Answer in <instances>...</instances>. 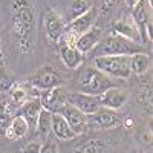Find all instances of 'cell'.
<instances>
[{"instance_id":"obj_1","label":"cell","mask_w":153,"mask_h":153,"mask_svg":"<svg viewBox=\"0 0 153 153\" xmlns=\"http://www.w3.org/2000/svg\"><path fill=\"white\" fill-rule=\"evenodd\" d=\"M11 32L19 54H32L37 46L35 0H12Z\"/></svg>"},{"instance_id":"obj_2","label":"cell","mask_w":153,"mask_h":153,"mask_svg":"<svg viewBox=\"0 0 153 153\" xmlns=\"http://www.w3.org/2000/svg\"><path fill=\"white\" fill-rule=\"evenodd\" d=\"M76 71H78V74H76V87L80 89L78 92H84L89 95L98 97L110 87H118L121 83V80L112 78L94 66L83 65Z\"/></svg>"},{"instance_id":"obj_3","label":"cell","mask_w":153,"mask_h":153,"mask_svg":"<svg viewBox=\"0 0 153 153\" xmlns=\"http://www.w3.org/2000/svg\"><path fill=\"white\" fill-rule=\"evenodd\" d=\"M138 52H144L143 45L133 43L124 37H120L117 34L110 32L106 38H101L89 55H92L95 58L101 55H133Z\"/></svg>"},{"instance_id":"obj_4","label":"cell","mask_w":153,"mask_h":153,"mask_svg":"<svg viewBox=\"0 0 153 153\" xmlns=\"http://www.w3.org/2000/svg\"><path fill=\"white\" fill-rule=\"evenodd\" d=\"M94 68L117 80H127L130 74V55H101L94 58Z\"/></svg>"},{"instance_id":"obj_5","label":"cell","mask_w":153,"mask_h":153,"mask_svg":"<svg viewBox=\"0 0 153 153\" xmlns=\"http://www.w3.org/2000/svg\"><path fill=\"white\" fill-rule=\"evenodd\" d=\"M130 16L139 29L141 43L150 45V40H152V3H149V0H139L132 8Z\"/></svg>"},{"instance_id":"obj_6","label":"cell","mask_w":153,"mask_h":153,"mask_svg":"<svg viewBox=\"0 0 153 153\" xmlns=\"http://www.w3.org/2000/svg\"><path fill=\"white\" fill-rule=\"evenodd\" d=\"M97 17H98V11H97V8L92 6L87 12L78 16L76 19H72L71 23L66 25V32H65V35H63L61 40H65V42L74 45L75 40H76V37L81 35L86 31H89V29L94 26Z\"/></svg>"},{"instance_id":"obj_7","label":"cell","mask_w":153,"mask_h":153,"mask_svg":"<svg viewBox=\"0 0 153 153\" xmlns=\"http://www.w3.org/2000/svg\"><path fill=\"white\" fill-rule=\"evenodd\" d=\"M87 126L89 129H98V130L115 129V127L123 126V117L117 110L100 107L97 112L87 115Z\"/></svg>"},{"instance_id":"obj_8","label":"cell","mask_w":153,"mask_h":153,"mask_svg":"<svg viewBox=\"0 0 153 153\" xmlns=\"http://www.w3.org/2000/svg\"><path fill=\"white\" fill-rule=\"evenodd\" d=\"M32 89L42 92L46 89H52V87H58L61 86L63 80L58 71H55L52 66H43L38 69L32 76H29V80L26 81Z\"/></svg>"},{"instance_id":"obj_9","label":"cell","mask_w":153,"mask_h":153,"mask_svg":"<svg viewBox=\"0 0 153 153\" xmlns=\"http://www.w3.org/2000/svg\"><path fill=\"white\" fill-rule=\"evenodd\" d=\"M43 23H45V34L49 42L60 43L63 35L66 32V23L61 16L54 8H45L43 11Z\"/></svg>"},{"instance_id":"obj_10","label":"cell","mask_w":153,"mask_h":153,"mask_svg":"<svg viewBox=\"0 0 153 153\" xmlns=\"http://www.w3.org/2000/svg\"><path fill=\"white\" fill-rule=\"evenodd\" d=\"M63 118L66 120V123L69 124L71 127V130L76 135V136H80V135H84L89 129V126H87V115H84L83 112H80L78 109H75L74 106L65 103V106H63L58 112Z\"/></svg>"},{"instance_id":"obj_11","label":"cell","mask_w":153,"mask_h":153,"mask_svg":"<svg viewBox=\"0 0 153 153\" xmlns=\"http://www.w3.org/2000/svg\"><path fill=\"white\" fill-rule=\"evenodd\" d=\"M113 34H117L120 37H124L127 40H130L133 43L141 45V35H139V29L136 26V23L133 22L130 14H123L120 19H117L112 25V31Z\"/></svg>"},{"instance_id":"obj_12","label":"cell","mask_w":153,"mask_h":153,"mask_svg":"<svg viewBox=\"0 0 153 153\" xmlns=\"http://www.w3.org/2000/svg\"><path fill=\"white\" fill-rule=\"evenodd\" d=\"M66 103L74 106L75 109H78L84 115H91V113L97 112L101 107L100 101H98V97L89 95V94H84V92H71V94H66Z\"/></svg>"},{"instance_id":"obj_13","label":"cell","mask_w":153,"mask_h":153,"mask_svg":"<svg viewBox=\"0 0 153 153\" xmlns=\"http://www.w3.org/2000/svg\"><path fill=\"white\" fill-rule=\"evenodd\" d=\"M58 55L63 61V65L72 71H76L86 63V55L81 54L74 45H71L65 40H61L58 43Z\"/></svg>"},{"instance_id":"obj_14","label":"cell","mask_w":153,"mask_h":153,"mask_svg":"<svg viewBox=\"0 0 153 153\" xmlns=\"http://www.w3.org/2000/svg\"><path fill=\"white\" fill-rule=\"evenodd\" d=\"M129 98V92L124 87H110L107 91H104L103 94L98 95V101L101 107H107L112 110H118L121 107H124V104L127 103Z\"/></svg>"},{"instance_id":"obj_15","label":"cell","mask_w":153,"mask_h":153,"mask_svg":"<svg viewBox=\"0 0 153 153\" xmlns=\"http://www.w3.org/2000/svg\"><path fill=\"white\" fill-rule=\"evenodd\" d=\"M38 98H40V101H42L43 109L52 112V113H58L60 109L66 103V92L61 89V86H58V87L42 91L40 95H38Z\"/></svg>"},{"instance_id":"obj_16","label":"cell","mask_w":153,"mask_h":153,"mask_svg":"<svg viewBox=\"0 0 153 153\" xmlns=\"http://www.w3.org/2000/svg\"><path fill=\"white\" fill-rule=\"evenodd\" d=\"M100 40H101V28L92 26L89 31H86V32H83L81 35L76 37L74 46L78 49L81 54L87 55V54L92 52V49L98 45Z\"/></svg>"},{"instance_id":"obj_17","label":"cell","mask_w":153,"mask_h":153,"mask_svg":"<svg viewBox=\"0 0 153 153\" xmlns=\"http://www.w3.org/2000/svg\"><path fill=\"white\" fill-rule=\"evenodd\" d=\"M51 133L55 136L58 141H72L76 135L71 130L69 124L60 113H52V121H51Z\"/></svg>"},{"instance_id":"obj_18","label":"cell","mask_w":153,"mask_h":153,"mask_svg":"<svg viewBox=\"0 0 153 153\" xmlns=\"http://www.w3.org/2000/svg\"><path fill=\"white\" fill-rule=\"evenodd\" d=\"M29 129H31V127H29L28 121L25 120L22 115L16 113L14 117L11 118V121H9V126H8V129L5 132V136L8 139H12V141H16V139H22V138H25L28 135Z\"/></svg>"},{"instance_id":"obj_19","label":"cell","mask_w":153,"mask_h":153,"mask_svg":"<svg viewBox=\"0 0 153 153\" xmlns=\"http://www.w3.org/2000/svg\"><path fill=\"white\" fill-rule=\"evenodd\" d=\"M42 109H43V106H42L40 98H38V97H32L17 110V113L22 115V117L28 121L29 127H35L37 118H38V115H40Z\"/></svg>"},{"instance_id":"obj_20","label":"cell","mask_w":153,"mask_h":153,"mask_svg":"<svg viewBox=\"0 0 153 153\" xmlns=\"http://www.w3.org/2000/svg\"><path fill=\"white\" fill-rule=\"evenodd\" d=\"M28 91H29V89H26V83L14 81V84H12L11 89L6 92L8 94V98H9V103L12 104V107H14L16 110H19L31 98Z\"/></svg>"},{"instance_id":"obj_21","label":"cell","mask_w":153,"mask_h":153,"mask_svg":"<svg viewBox=\"0 0 153 153\" xmlns=\"http://www.w3.org/2000/svg\"><path fill=\"white\" fill-rule=\"evenodd\" d=\"M17 113V110L9 103L6 92H0V136H5V132L9 126L11 118Z\"/></svg>"},{"instance_id":"obj_22","label":"cell","mask_w":153,"mask_h":153,"mask_svg":"<svg viewBox=\"0 0 153 153\" xmlns=\"http://www.w3.org/2000/svg\"><path fill=\"white\" fill-rule=\"evenodd\" d=\"M150 66H152V58L149 54L138 52V54L130 55V74L132 75L141 76L149 72Z\"/></svg>"},{"instance_id":"obj_23","label":"cell","mask_w":153,"mask_h":153,"mask_svg":"<svg viewBox=\"0 0 153 153\" xmlns=\"http://www.w3.org/2000/svg\"><path fill=\"white\" fill-rule=\"evenodd\" d=\"M72 153H106V147L98 139L86 138L74 147Z\"/></svg>"},{"instance_id":"obj_24","label":"cell","mask_w":153,"mask_h":153,"mask_svg":"<svg viewBox=\"0 0 153 153\" xmlns=\"http://www.w3.org/2000/svg\"><path fill=\"white\" fill-rule=\"evenodd\" d=\"M51 121H52V112H49L46 109H42L40 115L37 118V123H35V130H37V135L46 139L49 138L51 135Z\"/></svg>"},{"instance_id":"obj_25","label":"cell","mask_w":153,"mask_h":153,"mask_svg":"<svg viewBox=\"0 0 153 153\" xmlns=\"http://www.w3.org/2000/svg\"><path fill=\"white\" fill-rule=\"evenodd\" d=\"M136 100H138V104L150 115L152 113V84H150V81L139 86Z\"/></svg>"},{"instance_id":"obj_26","label":"cell","mask_w":153,"mask_h":153,"mask_svg":"<svg viewBox=\"0 0 153 153\" xmlns=\"http://www.w3.org/2000/svg\"><path fill=\"white\" fill-rule=\"evenodd\" d=\"M91 8H92V3L89 2V0H72V2H71V8H69L71 20L76 19L78 16L84 14V12H87Z\"/></svg>"},{"instance_id":"obj_27","label":"cell","mask_w":153,"mask_h":153,"mask_svg":"<svg viewBox=\"0 0 153 153\" xmlns=\"http://www.w3.org/2000/svg\"><path fill=\"white\" fill-rule=\"evenodd\" d=\"M118 5H120V0H100V6L97 8V11L100 16L107 17L117 9Z\"/></svg>"},{"instance_id":"obj_28","label":"cell","mask_w":153,"mask_h":153,"mask_svg":"<svg viewBox=\"0 0 153 153\" xmlns=\"http://www.w3.org/2000/svg\"><path fill=\"white\" fill-rule=\"evenodd\" d=\"M40 153H58L57 141H55V139H52V138H46L45 141L42 143Z\"/></svg>"},{"instance_id":"obj_29","label":"cell","mask_w":153,"mask_h":153,"mask_svg":"<svg viewBox=\"0 0 153 153\" xmlns=\"http://www.w3.org/2000/svg\"><path fill=\"white\" fill-rule=\"evenodd\" d=\"M12 84H14V80L8 76L5 69H0V92H8Z\"/></svg>"},{"instance_id":"obj_30","label":"cell","mask_w":153,"mask_h":153,"mask_svg":"<svg viewBox=\"0 0 153 153\" xmlns=\"http://www.w3.org/2000/svg\"><path fill=\"white\" fill-rule=\"evenodd\" d=\"M40 149H42L40 139H32L28 144H25V147L22 149V153H40Z\"/></svg>"},{"instance_id":"obj_31","label":"cell","mask_w":153,"mask_h":153,"mask_svg":"<svg viewBox=\"0 0 153 153\" xmlns=\"http://www.w3.org/2000/svg\"><path fill=\"white\" fill-rule=\"evenodd\" d=\"M124 2H126V5H127V6H129V8L132 9V8H133V6H135L138 2H139V0H124Z\"/></svg>"},{"instance_id":"obj_32","label":"cell","mask_w":153,"mask_h":153,"mask_svg":"<svg viewBox=\"0 0 153 153\" xmlns=\"http://www.w3.org/2000/svg\"><path fill=\"white\" fill-rule=\"evenodd\" d=\"M0 69H5V61H3V54H2V49H0Z\"/></svg>"},{"instance_id":"obj_33","label":"cell","mask_w":153,"mask_h":153,"mask_svg":"<svg viewBox=\"0 0 153 153\" xmlns=\"http://www.w3.org/2000/svg\"><path fill=\"white\" fill-rule=\"evenodd\" d=\"M149 3H153V0H149Z\"/></svg>"}]
</instances>
